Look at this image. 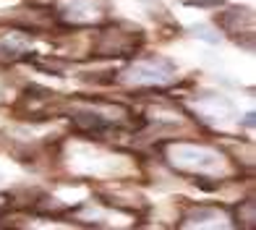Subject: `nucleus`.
<instances>
[{
    "label": "nucleus",
    "instance_id": "1",
    "mask_svg": "<svg viewBox=\"0 0 256 230\" xmlns=\"http://www.w3.org/2000/svg\"><path fill=\"white\" fill-rule=\"evenodd\" d=\"M134 84H162L172 78V66L168 60H149V63H138L134 71H131Z\"/></svg>",
    "mask_w": 256,
    "mask_h": 230
},
{
    "label": "nucleus",
    "instance_id": "2",
    "mask_svg": "<svg viewBox=\"0 0 256 230\" xmlns=\"http://www.w3.org/2000/svg\"><path fill=\"white\" fill-rule=\"evenodd\" d=\"M74 126L81 128V131H102L104 120H102V115H97V112H76L74 115Z\"/></svg>",
    "mask_w": 256,
    "mask_h": 230
},
{
    "label": "nucleus",
    "instance_id": "3",
    "mask_svg": "<svg viewBox=\"0 0 256 230\" xmlns=\"http://www.w3.org/2000/svg\"><path fill=\"white\" fill-rule=\"evenodd\" d=\"M191 34H194V37H199V40H204V42H209V44H217L220 42V34L212 32V26H206V24H194L191 26Z\"/></svg>",
    "mask_w": 256,
    "mask_h": 230
},
{
    "label": "nucleus",
    "instance_id": "4",
    "mask_svg": "<svg viewBox=\"0 0 256 230\" xmlns=\"http://www.w3.org/2000/svg\"><path fill=\"white\" fill-rule=\"evenodd\" d=\"M188 6H199V8H209V6H222V0H186Z\"/></svg>",
    "mask_w": 256,
    "mask_h": 230
},
{
    "label": "nucleus",
    "instance_id": "5",
    "mask_svg": "<svg viewBox=\"0 0 256 230\" xmlns=\"http://www.w3.org/2000/svg\"><path fill=\"white\" fill-rule=\"evenodd\" d=\"M254 123H256L254 112H246V118H243V126H246V128H254Z\"/></svg>",
    "mask_w": 256,
    "mask_h": 230
}]
</instances>
